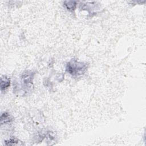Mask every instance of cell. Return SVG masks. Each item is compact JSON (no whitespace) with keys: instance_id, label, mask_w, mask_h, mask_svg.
<instances>
[{"instance_id":"6da1fadb","label":"cell","mask_w":146,"mask_h":146,"mask_svg":"<svg viewBox=\"0 0 146 146\" xmlns=\"http://www.w3.org/2000/svg\"><path fill=\"white\" fill-rule=\"evenodd\" d=\"M35 72L32 70L24 71L19 76L18 82H15L14 91L18 95L26 96L31 92L33 88V79Z\"/></svg>"},{"instance_id":"7a4b0ae2","label":"cell","mask_w":146,"mask_h":146,"mask_svg":"<svg viewBox=\"0 0 146 146\" xmlns=\"http://www.w3.org/2000/svg\"><path fill=\"white\" fill-rule=\"evenodd\" d=\"M88 68L87 63L79 62L76 59H72L67 63L66 71L74 77H79L83 76Z\"/></svg>"},{"instance_id":"5b68a950","label":"cell","mask_w":146,"mask_h":146,"mask_svg":"<svg viewBox=\"0 0 146 146\" xmlns=\"http://www.w3.org/2000/svg\"><path fill=\"white\" fill-rule=\"evenodd\" d=\"M13 118L10 114L6 112H3L1 115V125L3 124H7L11 122Z\"/></svg>"},{"instance_id":"8992f818","label":"cell","mask_w":146,"mask_h":146,"mask_svg":"<svg viewBox=\"0 0 146 146\" xmlns=\"http://www.w3.org/2000/svg\"><path fill=\"white\" fill-rule=\"evenodd\" d=\"M19 142H20V141H19L18 140L13 138V139H10L9 140H6L5 142V144L6 145H11L21 144H19Z\"/></svg>"},{"instance_id":"277c9868","label":"cell","mask_w":146,"mask_h":146,"mask_svg":"<svg viewBox=\"0 0 146 146\" xmlns=\"http://www.w3.org/2000/svg\"><path fill=\"white\" fill-rule=\"evenodd\" d=\"M77 2L74 1H66L64 2V6L69 11H74L76 7Z\"/></svg>"},{"instance_id":"3957f363","label":"cell","mask_w":146,"mask_h":146,"mask_svg":"<svg viewBox=\"0 0 146 146\" xmlns=\"http://www.w3.org/2000/svg\"><path fill=\"white\" fill-rule=\"evenodd\" d=\"M10 84V80L6 76H2L1 78V92L5 91Z\"/></svg>"}]
</instances>
